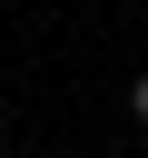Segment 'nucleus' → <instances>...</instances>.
Segmentation results:
<instances>
[{
	"label": "nucleus",
	"instance_id": "nucleus-1",
	"mask_svg": "<svg viewBox=\"0 0 148 158\" xmlns=\"http://www.w3.org/2000/svg\"><path fill=\"white\" fill-rule=\"evenodd\" d=\"M128 118H138V128H148V69H138V79H128Z\"/></svg>",
	"mask_w": 148,
	"mask_h": 158
}]
</instances>
